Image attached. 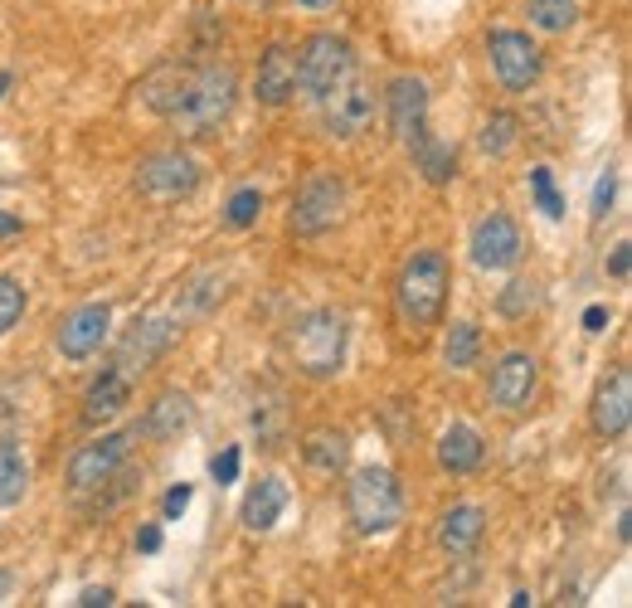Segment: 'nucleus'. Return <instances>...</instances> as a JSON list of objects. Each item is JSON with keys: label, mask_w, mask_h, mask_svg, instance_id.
I'll return each mask as SVG.
<instances>
[{"label": "nucleus", "mask_w": 632, "mask_h": 608, "mask_svg": "<svg viewBox=\"0 0 632 608\" xmlns=\"http://www.w3.org/2000/svg\"><path fill=\"white\" fill-rule=\"evenodd\" d=\"M234 103H239V74L219 59H205L200 69H190L180 108L171 112V122L180 127V137L190 142H210L214 132L229 122Z\"/></svg>", "instance_id": "f257e3e1"}, {"label": "nucleus", "mask_w": 632, "mask_h": 608, "mask_svg": "<svg viewBox=\"0 0 632 608\" xmlns=\"http://www.w3.org/2000/svg\"><path fill=\"white\" fill-rule=\"evenodd\" d=\"M448 283H453V268L438 249L414 254L409 263L399 268V283H394V307H399V322L409 331H428L438 317H443L448 302Z\"/></svg>", "instance_id": "f03ea898"}, {"label": "nucleus", "mask_w": 632, "mask_h": 608, "mask_svg": "<svg viewBox=\"0 0 632 608\" xmlns=\"http://www.w3.org/2000/svg\"><path fill=\"white\" fill-rule=\"evenodd\" d=\"M346 336L351 326L336 307H316L292 326V365L307 380H331L346 365Z\"/></svg>", "instance_id": "7ed1b4c3"}, {"label": "nucleus", "mask_w": 632, "mask_h": 608, "mask_svg": "<svg viewBox=\"0 0 632 608\" xmlns=\"http://www.w3.org/2000/svg\"><path fill=\"white\" fill-rule=\"evenodd\" d=\"M346 516L360 536H385L404 521V492L390 468H360L346 482Z\"/></svg>", "instance_id": "20e7f679"}, {"label": "nucleus", "mask_w": 632, "mask_h": 608, "mask_svg": "<svg viewBox=\"0 0 632 608\" xmlns=\"http://www.w3.org/2000/svg\"><path fill=\"white\" fill-rule=\"evenodd\" d=\"M346 78H356V44L346 40V35L321 30V35H312L307 44H302V54H297V88L307 98L321 103V98L336 93Z\"/></svg>", "instance_id": "39448f33"}, {"label": "nucleus", "mask_w": 632, "mask_h": 608, "mask_svg": "<svg viewBox=\"0 0 632 608\" xmlns=\"http://www.w3.org/2000/svg\"><path fill=\"white\" fill-rule=\"evenodd\" d=\"M346 219V180L336 171H316L302 180L297 200H292V215H287V229L297 239H316V234L336 229Z\"/></svg>", "instance_id": "423d86ee"}, {"label": "nucleus", "mask_w": 632, "mask_h": 608, "mask_svg": "<svg viewBox=\"0 0 632 608\" xmlns=\"http://www.w3.org/2000/svg\"><path fill=\"white\" fill-rule=\"evenodd\" d=\"M176 336H180V326H176L171 317H137V322L127 326V331H122L112 365H117L127 380H137V375H146V370H151L166 351H171Z\"/></svg>", "instance_id": "0eeeda50"}, {"label": "nucleus", "mask_w": 632, "mask_h": 608, "mask_svg": "<svg viewBox=\"0 0 632 608\" xmlns=\"http://www.w3.org/2000/svg\"><path fill=\"white\" fill-rule=\"evenodd\" d=\"M132 438H142V434L137 429L132 434H103V438H93V443H83L69 458V487L74 492H103L108 482H117L122 463H127Z\"/></svg>", "instance_id": "6e6552de"}, {"label": "nucleus", "mask_w": 632, "mask_h": 608, "mask_svg": "<svg viewBox=\"0 0 632 608\" xmlns=\"http://www.w3.org/2000/svg\"><path fill=\"white\" fill-rule=\"evenodd\" d=\"M487 59H492V74L506 93H526L535 88L540 78V49L535 40L521 35V30H492L487 35Z\"/></svg>", "instance_id": "1a4fd4ad"}, {"label": "nucleus", "mask_w": 632, "mask_h": 608, "mask_svg": "<svg viewBox=\"0 0 632 608\" xmlns=\"http://www.w3.org/2000/svg\"><path fill=\"white\" fill-rule=\"evenodd\" d=\"M200 176H205V171H200V161L190 151H180V146H171V151H151L137 166V185L151 200H185V195H195Z\"/></svg>", "instance_id": "9d476101"}, {"label": "nucleus", "mask_w": 632, "mask_h": 608, "mask_svg": "<svg viewBox=\"0 0 632 608\" xmlns=\"http://www.w3.org/2000/svg\"><path fill=\"white\" fill-rule=\"evenodd\" d=\"M526 254V239H521V224L511 215H501V210H492L487 219L472 229V263L487 268V273H506V268H516Z\"/></svg>", "instance_id": "9b49d317"}, {"label": "nucleus", "mask_w": 632, "mask_h": 608, "mask_svg": "<svg viewBox=\"0 0 632 608\" xmlns=\"http://www.w3.org/2000/svg\"><path fill=\"white\" fill-rule=\"evenodd\" d=\"M535 390H540V360L530 356V351H506L501 360H496L492 385H487V394H492L496 409L521 414V409H530Z\"/></svg>", "instance_id": "f8f14e48"}, {"label": "nucleus", "mask_w": 632, "mask_h": 608, "mask_svg": "<svg viewBox=\"0 0 632 608\" xmlns=\"http://www.w3.org/2000/svg\"><path fill=\"white\" fill-rule=\"evenodd\" d=\"M375 88L370 83H356V78H346L336 93L321 98V122L331 137H360V132H370V122H375Z\"/></svg>", "instance_id": "ddd939ff"}, {"label": "nucleus", "mask_w": 632, "mask_h": 608, "mask_svg": "<svg viewBox=\"0 0 632 608\" xmlns=\"http://www.w3.org/2000/svg\"><path fill=\"white\" fill-rule=\"evenodd\" d=\"M108 331H112V307H108V302H88V307H78V312H69V317L59 322L54 346H59L64 360H88V356L103 351Z\"/></svg>", "instance_id": "4468645a"}, {"label": "nucleus", "mask_w": 632, "mask_h": 608, "mask_svg": "<svg viewBox=\"0 0 632 608\" xmlns=\"http://www.w3.org/2000/svg\"><path fill=\"white\" fill-rule=\"evenodd\" d=\"M385 108H390V127L404 146L419 142L428 132V83L419 74H399L385 88Z\"/></svg>", "instance_id": "2eb2a0df"}, {"label": "nucleus", "mask_w": 632, "mask_h": 608, "mask_svg": "<svg viewBox=\"0 0 632 608\" xmlns=\"http://www.w3.org/2000/svg\"><path fill=\"white\" fill-rule=\"evenodd\" d=\"M589 424L598 438H623L632 424V370H613L603 385L594 390Z\"/></svg>", "instance_id": "dca6fc26"}, {"label": "nucleus", "mask_w": 632, "mask_h": 608, "mask_svg": "<svg viewBox=\"0 0 632 608\" xmlns=\"http://www.w3.org/2000/svg\"><path fill=\"white\" fill-rule=\"evenodd\" d=\"M292 93H297V49L268 44L263 59H258V74H253V98L263 108H282V103H292Z\"/></svg>", "instance_id": "f3484780"}, {"label": "nucleus", "mask_w": 632, "mask_h": 608, "mask_svg": "<svg viewBox=\"0 0 632 608\" xmlns=\"http://www.w3.org/2000/svg\"><path fill=\"white\" fill-rule=\"evenodd\" d=\"M127 404H132V380L122 375L117 365H108L103 375L83 390V424H88V429H103V424L117 419Z\"/></svg>", "instance_id": "a211bd4d"}, {"label": "nucleus", "mask_w": 632, "mask_h": 608, "mask_svg": "<svg viewBox=\"0 0 632 608\" xmlns=\"http://www.w3.org/2000/svg\"><path fill=\"white\" fill-rule=\"evenodd\" d=\"M482 531H487V511H482L477 502H458V506H448L443 521H438V545L462 560L482 545Z\"/></svg>", "instance_id": "6ab92c4d"}, {"label": "nucleus", "mask_w": 632, "mask_h": 608, "mask_svg": "<svg viewBox=\"0 0 632 608\" xmlns=\"http://www.w3.org/2000/svg\"><path fill=\"white\" fill-rule=\"evenodd\" d=\"M190 419H195V404H190L185 390H166L161 399L146 409V419L137 424L142 438H151V443H171V438H180L190 429Z\"/></svg>", "instance_id": "aec40b11"}, {"label": "nucleus", "mask_w": 632, "mask_h": 608, "mask_svg": "<svg viewBox=\"0 0 632 608\" xmlns=\"http://www.w3.org/2000/svg\"><path fill=\"white\" fill-rule=\"evenodd\" d=\"M282 511H287V482H282V477H258L253 487H248L244 506H239V521H244V531L263 536V531H273V526L282 521Z\"/></svg>", "instance_id": "412c9836"}, {"label": "nucleus", "mask_w": 632, "mask_h": 608, "mask_svg": "<svg viewBox=\"0 0 632 608\" xmlns=\"http://www.w3.org/2000/svg\"><path fill=\"white\" fill-rule=\"evenodd\" d=\"M482 458H487V443H482V434L472 429V424H453V429L438 438V468L453 472V477L477 472Z\"/></svg>", "instance_id": "4be33fe9"}, {"label": "nucleus", "mask_w": 632, "mask_h": 608, "mask_svg": "<svg viewBox=\"0 0 632 608\" xmlns=\"http://www.w3.org/2000/svg\"><path fill=\"white\" fill-rule=\"evenodd\" d=\"M185 78H190L185 64H180V59H166V64H156V69L142 78L137 93H142V103L151 108V112L171 117V112L180 108V93H185Z\"/></svg>", "instance_id": "5701e85b"}, {"label": "nucleus", "mask_w": 632, "mask_h": 608, "mask_svg": "<svg viewBox=\"0 0 632 608\" xmlns=\"http://www.w3.org/2000/svg\"><path fill=\"white\" fill-rule=\"evenodd\" d=\"M302 458H307L312 472H321V477H336V472H346L351 463V438L341 429H312L302 438Z\"/></svg>", "instance_id": "b1692460"}, {"label": "nucleus", "mask_w": 632, "mask_h": 608, "mask_svg": "<svg viewBox=\"0 0 632 608\" xmlns=\"http://www.w3.org/2000/svg\"><path fill=\"white\" fill-rule=\"evenodd\" d=\"M414 146V161H419V171L428 185H448V180L458 176V146L453 142H438V137H424L419 142H409Z\"/></svg>", "instance_id": "393cba45"}, {"label": "nucleus", "mask_w": 632, "mask_h": 608, "mask_svg": "<svg viewBox=\"0 0 632 608\" xmlns=\"http://www.w3.org/2000/svg\"><path fill=\"white\" fill-rule=\"evenodd\" d=\"M25 492H30V458H25V448L5 438V443H0V511L20 506Z\"/></svg>", "instance_id": "a878e982"}, {"label": "nucleus", "mask_w": 632, "mask_h": 608, "mask_svg": "<svg viewBox=\"0 0 632 608\" xmlns=\"http://www.w3.org/2000/svg\"><path fill=\"white\" fill-rule=\"evenodd\" d=\"M521 142V117L506 108H496L487 122L477 127V151L492 156V161H501V156H511V146Z\"/></svg>", "instance_id": "bb28decb"}, {"label": "nucleus", "mask_w": 632, "mask_h": 608, "mask_svg": "<svg viewBox=\"0 0 632 608\" xmlns=\"http://www.w3.org/2000/svg\"><path fill=\"white\" fill-rule=\"evenodd\" d=\"M482 356V331L477 322H453L448 326V341H443V365L448 370H472Z\"/></svg>", "instance_id": "cd10ccee"}, {"label": "nucleus", "mask_w": 632, "mask_h": 608, "mask_svg": "<svg viewBox=\"0 0 632 608\" xmlns=\"http://www.w3.org/2000/svg\"><path fill=\"white\" fill-rule=\"evenodd\" d=\"M540 297H545V292H540L535 278H511V283L496 292V312H501L506 322H526L530 312L540 307Z\"/></svg>", "instance_id": "c85d7f7f"}, {"label": "nucleus", "mask_w": 632, "mask_h": 608, "mask_svg": "<svg viewBox=\"0 0 632 608\" xmlns=\"http://www.w3.org/2000/svg\"><path fill=\"white\" fill-rule=\"evenodd\" d=\"M526 15H530V25L545 30V35H564V30L579 20V5H574V0H530Z\"/></svg>", "instance_id": "c756f323"}, {"label": "nucleus", "mask_w": 632, "mask_h": 608, "mask_svg": "<svg viewBox=\"0 0 632 608\" xmlns=\"http://www.w3.org/2000/svg\"><path fill=\"white\" fill-rule=\"evenodd\" d=\"M258 215H263V190L258 185L234 190L229 205H224V224H229V229H253Z\"/></svg>", "instance_id": "7c9ffc66"}, {"label": "nucleus", "mask_w": 632, "mask_h": 608, "mask_svg": "<svg viewBox=\"0 0 632 608\" xmlns=\"http://www.w3.org/2000/svg\"><path fill=\"white\" fill-rule=\"evenodd\" d=\"M530 190H535V205L545 219H564V200L555 190V176H550V166H530Z\"/></svg>", "instance_id": "2f4dec72"}, {"label": "nucleus", "mask_w": 632, "mask_h": 608, "mask_svg": "<svg viewBox=\"0 0 632 608\" xmlns=\"http://www.w3.org/2000/svg\"><path fill=\"white\" fill-rule=\"evenodd\" d=\"M25 317V288L15 278H0V336H10Z\"/></svg>", "instance_id": "473e14b6"}, {"label": "nucleus", "mask_w": 632, "mask_h": 608, "mask_svg": "<svg viewBox=\"0 0 632 608\" xmlns=\"http://www.w3.org/2000/svg\"><path fill=\"white\" fill-rule=\"evenodd\" d=\"M613 200H618V171H603L598 185H594V205H589L594 224H603L608 215H613Z\"/></svg>", "instance_id": "72a5a7b5"}, {"label": "nucleus", "mask_w": 632, "mask_h": 608, "mask_svg": "<svg viewBox=\"0 0 632 608\" xmlns=\"http://www.w3.org/2000/svg\"><path fill=\"white\" fill-rule=\"evenodd\" d=\"M239 463H244V453H239V448H224V453L210 463V477L219 482V487H229V482L239 477Z\"/></svg>", "instance_id": "f704fd0d"}, {"label": "nucleus", "mask_w": 632, "mask_h": 608, "mask_svg": "<svg viewBox=\"0 0 632 608\" xmlns=\"http://www.w3.org/2000/svg\"><path fill=\"white\" fill-rule=\"evenodd\" d=\"M190 497H195V487H190V482H176V487L161 497V521H176V516H185Z\"/></svg>", "instance_id": "c9c22d12"}, {"label": "nucleus", "mask_w": 632, "mask_h": 608, "mask_svg": "<svg viewBox=\"0 0 632 608\" xmlns=\"http://www.w3.org/2000/svg\"><path fill=\"white\" fill-rule=\"evenodd\" d=\"M74 604H83V608H108V604H117V594H112L108 584H88V589L78 594Z\"/></svg>", "instance_id": "e433bc0d"}, {"label": "nucleus", "mask_w": 632, "mask_h": 608, "mask_svg": "<svg viewBox=\"0 0 632 608\" xmlns=\"http://www.w3.org/2000/svg\"><path fill=\"white\" fill-rule=\"evenodd\" d=\"M608 273H613V278H628L632 273V244H618L613 258H608Z\"/></svg>", "instance_id": "4c0bfd02"}, {"label": "nucleus", "mask_w": 632, "mask_h": 608, "mask_svg": "<svg viewBox=\"0 0 632 608\" xmlns=\"http://www.w3.org/2000/svg\"><path fill=\"white\" fill-rule=\"evenodd\" d=\"M161 526H142V531H137V550H142V555H156V550H161Z\"/></svg>", "instance_id": "58836bf2"}, {"label": "nucleus", "mask_w": 632, "mask_h": 608, "mask_svg": "<svg viewBox=\"0 0 632 608\" xmlns=\"http://www.w3.org/2000/svg\"><path fill=\"white\" fill-rule=\"evenodd\" d=\"M584 331H589V336L608 331V307H589V312H584Z\"/></svg>", "instance_id": "ea45409f"}, {"label": "nucleus", "mask_w": 632, "mask_h": 608, "mask_svg": "<svg viewBox=\"0 0 632 608\" xmlns=\"http://www.w3.org/2000/svg\"><path fill=\"white\" fill-rule=\"evenodd\" d=\"M20 234V219L15 215H5V210H0V239H15Z\"/></svg>", "instance_id": "a19ab883"}, {"label": "nucleus", "mask_w": 632, "mask_h": 608, "mask_svg": "<svg viewBox=\"0 0 632 608\" xmlns=\"http://www.w3.org/2000/svg\"><path fill=\"white\" fill-rule=\"evenodd\" d=\"M618 540H623V545L632 540V511H623V516H618Z\"/></svg>", "instance_id": "79ce46f5"}, {"label": "nucleus", "mask_w": 632, "mask_h": 608, "mask_svg": "<svg viewBox=\"0 0 632 608\" xmlns=\"http://www.w3.org/2000/svg\"><path fill=\"white\" fill-rule=\"evenodd\" d=\"M10 589H15V579H10V570H0V604L10 599Z\"/></svg>", "instance_id": "37998d69"}, {"label": "nucleus", "mask_w": 632, "mask_h": 608, "mask_svg": "<svg viewBox=\"0 0 632 608\" xmlns=\"http://www.w3.org/2000/svg\"><path fill=\"white\" fill-rule=\"evenodd\" d=\"M297 5H307V10H326V5H336V0H297Z\"/></svg>", "instance_id": "c03bdc74"}, {"label": "nucleus", "mask_w": 632, "mask_h": 608, "mask_svg": "<svg viewBox=\"0 0 632 608\" xmlns=\"http://www.w3.org/2000/svg\"><path fill=\"white\" fill-rule=\"evenodd\" d=\"M10 83H15V74H0V98L10 93Z\"/></svg>", "instance_id": "a18cd8bd"}]
</instances>
